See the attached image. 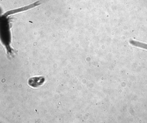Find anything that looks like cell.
Returning <instances> with one entry per match:
<instances>
[{"instance_id": "cell-3", "label": "cell", "mask_w": 147, "mask_h": 123, "mask_svg": "<svg viewBox=\"0 0 147 123\" xmlns=\"http://www.w3.org/2000/svg\"><path fill=\"white\" fill-rule=\"evenodd\" d=\"M130 43L134 45L147 49V44L133 40L131 41Z\"/></svg>"}, {"instance_id": "cell-2", "label": "cell", "mask_w": 147, "mask_h": 123, "mask_svg": "<svg viewBox=\"0 0 147 123\" xmlns=\"http://www.w3.org/2000/svg\"><path fill=\"white\" fill-rule=\"evenodd\" d=\"M39 1L36 2L34 3L29 5L28 6H26L25 7H22L18 9H17L14 10H11L10 11H9L6 13L5 14L6 15H8L11 14L16 13L27 10L36 6L38 5L39 4Z\"/></svg>"}, {"instance_id": "cell-1", "label": "cell", "mask_w": 147, "mask_h": 123, "mask_svg": "<svg viewBox=\"0 0 147 123\" xmlns=\"http://www.w3.org/2000/svg\"><path fill=\"white\" fill-rule=\"evenodd\" d=\"M45 81V79L43 77H35L30 79L28 83L32 87H37L42 85Z\"/></svg>"}]
</instances>
